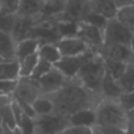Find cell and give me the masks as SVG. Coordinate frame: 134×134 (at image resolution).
Segmentation results:
<instances>
[{
    "instance_id": "cell-1",
    "label": "cell",
    "mask_w": 134,
    "mask_h": 134,
    "mask_svg": "<svg viewBox=\"0 0 134 134\" xmlns=\"http://www.w3.org/2000/svg\"><path fill=\"white\" fill-rule=\"evenodd\" d=\"M49 96L54 105V113L66 118L78 110L95 108L103 99L99 92L87 88L75 78L69 79L64 86Z\"/></svg>"
},
{
    "instance_id": "cell-2",
    "label": "cell",
    "mask_w": 134,
    "mask_h": 134,
    "mask_svg": "<svg viewBox=\"0 0 134 134\" xmlns=\"http://www.w3.org/2000/svg\"><path fill=\"white\" fill-rule=\"evenodd\" d=\"M96 126L99 127H114L126 130L129 126L127 113L121 108L117 100L101 99L95 107Z\"/></svg>"
},
{
    "instance_id": "cell-3",
    "label": "cell",
    "mask_w": 134,
    "mask_h": 134,
    "mask_svg": "<svg viewBox=\"0 0 134 134\" xmlns=\"http://www.w3.org/2000/svg\"><path fill=\"white\" fill-rule=\"evenodd\" d=\"M104 74H105V66L101 55L97 51L91 50L75 79H78L87 88L100 93V84Z\"/></svg>"
},
{
    "instance_id": "cell-4",
    "label": "cell",
    "mask_w": 134,
    "mask_h": 134,
    "mask_svg": "<svg viewBox=\"0 0 134 134\" xmlns=\"http://www.w3.org/2000/svg\"><path fill=\"white\" fill-rule=\"evenodd\" d=\"M91 11V0H66L62 12L57 17V21H66L78 24Z\"/></svg>"
},
{
    "instance_id": "cell-5",
    "label": "cell",
    "mask_w": 134,
    "mask_h": 134,
    "mask_svg": "<svg viewBox=\"0 0 134 134\" xmlns=\"http://www.w3.org/2000/svg\"><path fill=\"white\" fill-rule=\"evenodd\" d=\"M133 37V32H130L126 26H124L116 17L109 19L103 29V45H129Z\"/></svg>"
},
{
    "instance_id": "cell-6",
    "label": "cell",
    "mask_w": 134,
    "mask_h": 134,
    "mask_svg": "<svg viewBox=\"0 0 134 134\" xmlns=\"http://www.w3.org/2000/svg\"><path fill=\"white\" fill-rule=\"evenodd\" d=\"M75 36L78 38H80L93 51H97L104 43L103 29L99 26H95L90 23H86V21H80L76 24Z\"/></svg>"
},
{
    "instance_id": "cell-7",
    "label": "cell",
    "mask_w": 134,
    "mask_h": 134,
    "mask_svg": "<svg viewBox=\"0 0 134 134\" xmlns=\"http://www.w3.org/2000/svg\"><path fill=\"white\" fill-rule=\"evenodd\" d=\"M41 95H43V93H42L37 80H33L30 78H20L17 80V86H16V90H15L12 97L15 100H20V101L32 104Z\"/></svg>"
},
{
    "instance_id": "cell-8",
    "label": "cell",
    "mask_w": 134,
    "mask_h": 134,
    "mask_svg": "<svg viewBox=\"0 0 134 134\" xmlns=\"http://www.w3.org/2000/svg\"><path fill=\"white\" fill-rule=\"evenodd\" d=\"M36 130L43 131L46 134H58L66 126H69V118L62 117L57 113H50L46 116H40L34 118Z\"/></svg>"
},
{
    "instance_id": "cell-9",
    "label": "cell",
    "mask_w": 134,
    "mask_h": 134,
    "mask_svg": "<svg viewBox=\"0 0 134 134\" xmlns=\"http://www.w3.org/2000/svg\"><path fill=\"white\" fill-rule=\"evenodd\" d=\"M60 55L62 57H78L83 55L91 49L76 36H70V37H60L59 40L55 41Z\"/></svg>"
},
{
    "instance_id": "cell-10",
    "label": "cell",
    "mask_w": 134,
    "mask_h": 134,
    "mask_svg": "<svg viewBox=\"0 0 134 134\" xmlns=\"http://www.w3.org/2000/svg\"><path fill=\"white\" fill-rule=\"evenodd\" d=\"M97 53L103 57V59L116 60L121 63H129L130 60L134 59V54L131 53L129 45H120V43L103 45L97 50Z\"/></svg>"
},
{
    "instance_id": "cell-11",
    "label": "cell",
    "mask_w": 134,
    "mask_h": 134,
    "mask_svg": "<svg viewBox=\"0 0 134 134\" xmlns=\"http://www.w3.org/2000/svg\"><path fill=\"white\" fill-rule=\"evenodd\" d=\"M90 51H87L83 55H78V57H62L54 64V67L58 71H60L67 79H74L78 75L79 70L82 69V66L84 64Z\"/></svg>"
},
{
    "instance_id": "cell-12",
    "label": "cell",
    "mask_w": 134,
    "mask_h": 134,
    "mask_svg": "<svg viewBox=\"0 0 134 134\" xmlns=\"http://www.w3.org/2000/svg\"><path fill=\"white\" fill-rule=\"evenodd\" d=\"M67 80L69 79L60 71H58L55 67H53L47 74H45L42 78H40L37 80V83H38L43 95H50V93L58 91L62 86H64L67 83Z\"/></svg>"
},
{
    "instance_id": "cell-13",
    "label": "cell",
    "mask_w": 134,
    "mask_h": 134,
    "mask_svg": "<svg viewBox=\"0 0 134 134\" xmlns=\"http://www.w3.org/2000/svg\"><path fill=\"white\" fill-rule=\"evenodd\" d=\"M36 25V20L29 19V17H23V16H15V23L11 30V34L16 42L29 37V33L32 28Z\"/></svg>"
},
{
    "instance_id": "cell-14",
    "label": "cell",
    "mask_w": 134,
    "mask_h": 134,
    "mask_svg": "<svg viewBox=\"0 0 134 134\" xmlns=\"http://www.w3.org/2000/svg\"><path fill=\"white\" fill-rule=\"evenodd\" d=\"M122 88L118 84V80H116L113 76H110L107 71L103 76L101 84H100V93L103 99H109V100H117L120 95L122 93Z\"/></svg>"
},
{
    "instance_id": "cell-15",
    "label": "cell",
    "mask_w": 134,
    "mask_h": 134,
    "mask_svg": "<svg viewBox=\"0 0 134 134\" xmlns=\"http://www.w3.org/2000/svg\"><path fill=\"white\" fill-rule=\"evenodd\" d=\"M69 124L72 126H83V127L96 126L95 108H87V109H82L72 113L69 117Z\"/></svg>"
},
{
    "instance_id": "cell-16",
    "label": "cell",
    "mask_w": 134,
    "mask_h": 134,
    "mask_svg": "<svg viewBox=\"0 0 134 134\" xmlns=\"http://www.w3.org/2000/svg\"><path fill=\"white\" fill-rule=\"evenodd\" d=\"M41 42L37 38L33 37H26L19 42H16V49H15V58L17 60H21L32 54H36L38 51Z\"/></svg>"
},
{
    "instance_id": "cell-17",
    "label": "cell",
    "mask_w": 134,
    "mask_h": 134,
    "mask_svg": "<svg viewBox=\"0 0 134 134\" xmlns=\"http://www.w3.org/2000/svg\"><path fill=\"white\" fill-rule=\"evenodd\" d=\"M37 54H38L40 59H42L47 63H51L53 66L62 58L60 51L55 42H42L38 47Z\"/></svg>"
},
{
    "instance_id": "cell-18",
    "label": "cell",
    "mask_w": 134,
    "mask_h": 134,
    "mask_svg": "<svg viewBox=\"0 0 134 134\" xmlns=\"http://www.w3.org/2000/svg\"><path fill=\"white\" fill-rule=\"evenodd\" d=\"M41 9H42L41 0H21L17 16L29 17V19H33L37 21L41 15Z\"/></svg>"
},
{
    "instance_id": "cell-19",
    "label": "cell",
    "mask_w": 134,
    "mask_h": 134,
    "mask_svg": "<svg viewBox=\"0 0 134 134\" xmlns=\"http://www.w3.org/2000/svg\"><path fill=\"white\" fill-rule=\"evenodd\" d=\"M15 49H16V41L13 40L12 34L9 32L0 30V57L4 60L16 59Z\"/></svg>"
},
{
    "instance_id": "cell-20",
    "label": "cell",
    "mask_w": 134,
    "mask_h": 134,
    "mask_svg": "<svg viewBox=\"0 0 134 134\" xmlns=\"http://www.w3.org/2000/svg\"><path fill=\"white\" fill-rule=\"evenodd\" d=\"M91 9L109 20L116 16L118 8L113 3V0H91Z\"/></svg>"
},
{
    "instance_id": "cell-21",
    "label": "cell",
    "mask_w": 134,
    "mask_h": 134,
    "mask_svg": "<svg viewBox=\"0 0 134 134\" xmlns=\"http://www.w3.org/2000/svg\"><path fill=\"white\" fill-rule=\"evenodd\" d=\"M0 79L2 80H17L19 79V60L17 59L0 62Z\"/></svg>"
},
{
    "instance_id": "cell-22",
    "label": "cell",
    "mask_w": 134,
    "mask_h": 134,
    "mask_svg": "<svg viewBox=\"0 0 134 134\" xmlns=\"http://www.w3.org/2000/svg\"><path fill=\"white\" fill-rule=\"evenodd\" d=\"M32 108H33V112H34L36 117L54 113V105H53V101H51V99H50L49 95H41V96H38L32 103Z\"/></svg>"
},
{
    "instance_id": "cell-23",
    "label": "cell",
    "mask_w": 134,
    "mask_h": 134,
    "mask_svg": "<svg viewBox=\"0 0 134 134\" xmlns=\"http://www.w3.org/2000/svg\"><path fill=\"white\" fill-rule=\"evenodd\" d=\"M124 26H126L130 32L134 33V4L125 5L117 9L114 16Z\"/></svg>"
},
{
    "instance_id": "cell-24",
    "label": "cell",
    "mask_w": 134,
    "mask_h": 134,
    "mask_svg": "<svg viewBox=\"0 0 134 134\" xmlns=\"http://www.w3.org/2000/svg\"><path fill=\"white\" fill-rule=\"evenodd\" d=\"M38 54H32L21 60H19V79L20 78H30L36 64L38 63Z\"/></svg>"
},
{
    "instance_id": "cell-25",
    "label": "cell",
    "mask_w": 134,
    "mask_h": 134,
    "mask_svg": "<svg viewBox=\"0 0 134 134\" xmlns=\"http://www.w3.org/2000/svg\"><path fill=\"white\" fill-rule=\"evenodd\" d=\"M118 84L122 91H134V59L126 63L125 70L118 79Z\"/></svg>"
},
{
    "instance_id": "cell-26",
    "label": "cell",
    "mask_w": 134,
    "mask_h": 134,
    "mask_svg": "<svg viewBox=\"0 0 134 134\" xmlns=\"http://www.w3.org/2000/svg\"><path fill=\"white\" fill-rule=\"evenodd\" d=\"M103 58V57H101ZM104 60V66H105V71L113 76L116 80H118L125 70L126 63H121V62H116V60H109V59H103Z\"/></svg>"
},
{
    "instance_id": "cell-27",
    "label": "cell",
    "mask_w": 134,
    "mask_h": 134,
    "mask_svg": "<svg viewBox=\"0 0 134 134\" xmlns=\"http://www.w3.org/2000/svg\"><path fill=\"white\" fill-rule=\"evenodd\" d=\"M21 0H0V13L16 16L20 8Z\"/></svg>"
},
{
    "instance_id": "cell-28",
    "label": "cell",
    "mask_w": 134,
    "mask_h": 134,
    "mask_svg": "<svg viewBox=\"0 0 134 134\" xmlns=\"http://www.w3.org/2000/svg\"><path fill=\"white\" fill-rule=\"evenodd\" d=\"M117 101L121 105V108L126 113H129L134 109V91H124L117 99Z\"/></svg>"
},
{
    "instance_id": "cell-29",
    "label": "cell",
    "mask_w": 134,
    "mask_h": 134,
    "mask_svg": "<svg viewBox=\"0 0 134 134\" xmlns=\"http://www.w3.org/2000/svg\"><path fill=\"white\" fill-rule=\"evenodd\" d=\"M53 64L51 63H47V62H45V60H42V59H38V63L36 64V67H34V70H33V74H32V76H30V79H33V80H38L40 78H42L45 74H47L51 69H53Z\"/></svg>"
},
{
    "instance_id": "cell-30",
    "label": "cell",
    "mask_w": 134,
    "mask_h": 134,
    "mask_svg": "<svg viewBox=\"0 0 134 134\" xmlns=\"http://www.w3.org/2000/svg\"><path fill=\"white\" fill-rule=\"evenodd\" d=\"M58 134H93V127H83V126H66Z\"/></svg>"
},
{
    "instance_id": "cell-31",
    "label": "cell",
    "mask_w": 134,
    "mask_h": 134,
    "mask_svg": "<svg viewBox=\"0 0 134 134\" xmlns=\"http://www.w3.org/2000/svg\"><path fill=\"white\" fill-rule=\"evenodd\" d=\"M17 80H2V79H0V92H2L3 95L12 96L13 92H15V90H16Z\"/></svg>"
},
{
    "instance_id": "cell-32",
    "label": "cell",
    "mask_w": 134,
    "mask_h": 134,
    "mask_svg": "<svg viewBox=\"0 0 134 134\" xmlns=\"http://www.w3.org/2000/svg\"><path fill=\"white\" fill-rule=\"evenodd\" d=\"M15 23V16H9V15H3L0 13V30L3 32H9L12 30Z\"/></svg>"
},
{
    "instance_id": "cell-33",
    "label": "cell",
    "mask_w": 134,
    "mask_h": 134,
    "mask_svg": "<svg viewBox=\"0 0 134 134\" xmlns=\"http://www.w3.org/2000/svg\"><path fill=\"white\" fill-rule=\"evenodd\" d=\"M113 3L116 4L117 8H121V7H125V5L134 4V0H113Z\"/></svg>"
},
{
    "instance_id": "cell-34",
    "label": "cell",
    "mask_w": 134,
    "mask_h": 134,
    "mask_svg": "<svg viewBox=\"0 0 134 134\" xmlns=\"http://www.w3.org/2000/svg\"><path fill=\"white\" fill-rule=\"evenodd\" d=\"M127 120H129V125L130 126H134V109L127 113Z\"/></svg>"
},
{
    "instance_id": "cell-35",
    "label": "cell",
    "mask_w": 134,
    "mask_h": 134,
    "mask_svg": "<svg viewBox=\"0 0 134 134\" xmlns=\"http://www.w3.org/2000/svg\"><path fill=\"white\" fill-rule=\"evenodd\" d=\"M129 47H130V50H131V53L134 54V33H133V37H131V40H130V43H129Z\"/></svg>"
},
{
    "instance_id": "cell-36",
    "label": "cell",
    "mask_w": 134,
    "mask_h": 134,
    "mask_svg": "<svg viewBox=\"0 0 134 134\" xmlns=\"http://www.w3.org/2000/svg\"><path fill=\"white\" fill-rule=\"evenodd\" d=\"M42 3H57V2H64V0H41Z\"/></svg>"
},
{
    "instance_id": "cell-37",
    "label": "cell",
    "mask_w": 134,
    "mask_h": 134,
    "mask_svg": "<svg viewBox=\"0 0 134 134\" xmlns=\"http://www.w3.org/2000/svg\"><path fill=\"white\" fill-rule=\"evenodd\" d=\"M32 134H46V133H43V131H40V130H34Z\"/></svg>"
},
{
    "instance_id": "cell-38",
    "label": "cell",
    "mask_w": 134,
    "mask_h": 134,
    "mask_svg": "<svg viewBox=\"0 0 134 134\" xmlns=\"http://www.w3.org/2000/svg\"><path fill=\"white\" fill-rule=\"evenodd\" d=\"M2 60H4V59H3V58H2V57H0V62H2Z\"/></svg>"
}]
</instances>
